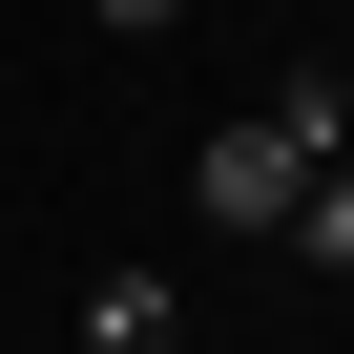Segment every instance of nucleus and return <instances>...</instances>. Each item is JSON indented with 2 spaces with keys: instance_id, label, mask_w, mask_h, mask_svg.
I'll return each mask as SVG.
<instances>
[{
  "instance_id": "obj_2",
  "label": "nucleus",
  "mask_w": 354,
  "mask_h": 354,
  "mask_svg": "<svg viewBox=\"0 0 354 354\" xmlns=\"http://www.w3.org/2000/svg\"><path fill=\"white\" fill-rule=\"evenodd\" d=\"M84 354H167V271H104L84 292Z\"/></svg>"
},
{
  "instance_id": "obj_3",
  "label": "nucleus",
  "mask_w": 354,
  "mask_h": 354,
  "mask_svg": "<svg viewBox=\"0 0 354 354\" xmlns=\"http://www.w3.org/2000/svg\"><path fill=\"white\" fill-rule=\"evenodd\" d=\"M292 250H313V271H354V167H313V209H292Z\"/></svg>"
},
{
  "instance_id": "obj_1",
  "label": "nucleus",
  "mask_w": 354,
  "mask_h": 354,
  "mask_svg": "<svg viewBox=\"0 0 354 354\" xmlns=\"http://www.w3.org/2000/svg\"><path fill=\"white\" fill-rule=\"evenodd\" d=\"M313 167H354V84H292V104H230V125L188 146V209H209V230H250V250H292Z\"/></svg>"
},
{
  "instance_id": "obj_4",
  "label": "nucleus",
  "mask_w": 354,
  "mask_h": 354,
  "mask_svg": "<svg viewBox=\"0 0 354 354\" xmlns=\"http://www.w3.org/2000/svg\"><path fill=\"white\" fill-rule=\"evenodd\" d=\"M104 21H125V42H167V21H188V0H104Z\"/></svg>"
}]
</instances>
